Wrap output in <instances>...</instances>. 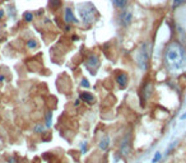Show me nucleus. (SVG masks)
<instances>
[{"mask_svg": "<svg viewBox=\"0 0 186 163\" xmlns=\"http://www.w3.org/2000/svg\"><path fill=\"white\" fill-rule=\"evenodd\" d=\"M32 18H33V14H32V13H30V12L24 13V19H26L27 22H31V21H32Z\"/></svg>", "mask_w": 186, "mask_h": 163, "instance_id": "ddd939ff", "label": "nucleus"}, {"mask_svg": "<svg viewBox=\"0 0 186 163\" xmlns=\"http://www.w3.org/2000/svg\"><path fill=\"white\" fill-rule=\"evenodd\" d=\"M180 120H186V112L181 115V116H180Z\"/></svg>", "mask_w": 186, "mask_h": 163, "instance_id": "a211bd4d", "label": "nucleus"}, {"mask_svg": "<svg viewBox=\"0 0 186 163\" xmlns=\"http://www.w3.org/2000/svg\"><path fill=\"white\" fill-rule=\"evenodd\" d=\"M113 3H115V5L117 8L124 9V8L126 7V4H127V0H113Z\"/></svg>", "mask_w": 186, "mask_h": 163, "instance_id": "9b49d317", "label": "nucleus"}, {"mask_svg": "<svg viewBox=\"0 0 186 163\" xmlns=\"http://www.w3.org/2000/svg\"><path fill=\"white\" fill-rule=\"evenodd\" d=\"M82 85H83V87H85V88H88V87H89L88 80H87V79H83V80H82Z\"/></svg>", "mask_w": 186, "mask_h": 163, "instance_id": "f3484780", "label": "nucleus"}, {"mask_svg": "<svg viewBox=\"0 0 186 163\" xmlns=\"http://www.w3.org/2000/svg\"><path fill=\"white\" fill-rule=\"evenodd\" d=\"M116 82H117V84L120 85L121 88H122V87H126V84H127V75L124 74V73L119 74L117 78H116Z\"/></svg>", "mask_w": 186, "mask_h": 163, "instance_id": "423d86ee", "label": "nucleus"}, {"mask_svg": "<svg viewBox=\"0 0 186 163\" xmlns=\"http://www.w3.org/2000/svg\"><path fill=\"white\" fill-rule=\"evenodd\" d=\"M37 46V44H36V41H33V40H31V41H28V47L30 49H35V47Z\"/></svg>", "mask_w": 186, "mask_h": 163, "instance_id": "4468645a", "label": "nucleus"}, {"mask_svg": "<svg viewBox=\"0 0 186 163\" xmlns=\"http://www.w3.org/2000/svg\"><path fill=\"white\" fill-rule=\"evenodd\" d=\"M119 21H120V24L124 27H127L130 23L133 22V12L130 9H124L119 16Z\"/></svg>", "mask_w": 186, "mask_h": 163, "instance_id": "20e7f679", "label": "nucleus"}, {"mask_svg": "<svg viewBox=\"0 0 186 163\" xmlns=\"http://www.w3.org/2000/svg\"><path fill=\"white\" fill-rule=\"evenodd\" d=\"M108 145H110V139H108V136H104V139H102L101 143H99V148H101L102 150H106Z\"/></svg>", "mask_w": 186, "mask_h": 163, "instance_id": "9d476101", "label": "nucleus"}, {"mask_svg": "<svg viewBox=\"0 0 186 163\" xmlns=\"http://www.w3.org/2000/svg\"><path fill=\"white\" fill-rule=\"evenodd\" d=\"M149 57H150V45L148 42H145V44L142 45L140 50L138 51V65L140 66V69L147 68Z\"/></svg>", "mask_w": 186, "mask_h": 163, "instance_id": "7ed1b4c3", "label": "nucleus"}, {"mask_svg": "<svg viewBox=\"0 0 186 163\" xmlns=\"http://www.w3.org/2000/svg\"><path fill=\"white\" fill-rule=\"evenodd\" d=\"M129 148H130V143H129V135H126V138L122 140V144H121L122 154H129Z\"/></svg>", "mask_w": 186, "mask_h": 163, "instance_id": "6e6552de", "label": "nucleus"}, {"mask_svg": "<svg viewBox=\"0 0 186 163\" xmlns=\"http://www.w3.org/2000/svg\"><path fill=\"white\" fill-rule=\"evenodd\" d=\"M161 157H162V154H161L159 152H157V153H156V156H154V158L152 159V163H157V162H158V161L161 159Z\"/></svg>", "mask_w": 186, "mask_h": 163, "instance_id": "f8f14e48", "label": "nucleus"}, {"mask_svg": "<svg viewBox=\"0 0 186 163\" xmlns=\"http://www.w3.org/2000/svg\"><path fill=\"white\" fill-rule=\"evenodd\" d=\"M184 1H185V0H173V5L175 7H179L180 4H182Z\"/></svg>", "mask_w": 186, "mask_h": 163, "instance_id": "dca6fc26", "label": "nucleus"}, {"mask_svg": "<svg viewBox=\"0 0 186 163\" xmlns=\"http://www.w3.org/2000/svg\"><path fill=\"white\" fill-rule=\"evenodd\" d=\"M98 65H99V61H98V57L97 56H90L89 59H88V63H87L88 68H92L94 70Z\"/></svg>", "mask_w": 186, "mask_h": 163, "instance_id": "0eeeda50", "label": "nucleus"}, {"mask_svg": "<svg viewBox=\"0 0 186 163\" xmlns=\"http://www.w3.org/2000/svg\"><path fill=\"white\" fill-rule=\"evenodd\" d=\"M51 116H52V112L47 113V122H46V126H50L51 125Z\"/></svg>", "mask_w": 186, "mask_h": 163, "instance_id": "2eb2a0df", "label": "nucleus"}, {"mask_svg": "<svg viewBox=\"0 0 186 163\" xmlns=\"http://www.w3.org/2000/svg\"><path fill=\"white\" fill-rule=\"evenodd\" d=\"M65 22L66 23H77V18H75V16L73 14V10H71L70 8H66L65 9Z\"/></svg>", "mask_w": 186, "mask_h": 163, "instance_id": "39448f33", "label": "nucleus"}, {"mask_svg": "<svg viewBox=\"0 0 186 163\" xmlns=\"http://www.w3.org/2000/svg\"><path fill=\"white\" fill-rule=\"evenodd\" d=\"M80 99H83V102H87V103H93V101H94L93 96L87 93V92H84V93L80 94Z\"/></svg>", "mask_w": 186, "mask_h": 163, "instance_id": "1a4fd4ad", "label": "nucleus"}, {"mask_svg": "<svg viewBox=\"0 0 186 163\" xmlns=\"http://www.w3.org/2000/svg\"><path fill=\"white\" fill-rule=\"evenodd\" d=\"M94 7L89 3L79 4L78 5V12L80 14V18L83 19L85 23H92L93 22V14H94Z\"/></svg>", "mask_w": 186, "mask_h": 163, "instance_id": "f03ea898", "label": "nucleus"}, {"mask_svg": "<svg viewBox=\"0 0 186 163\" xmlns=\"http://www.w3.org/2000/svg\"><path fill=\"white\" fill-rule=\"evenodd\" d=\"M165 56H166V64L168 65L171 69L177 70L184 64L185 52H184L182 46H181L179 42H172V44H170L167 46Z\"/></svg>", "mask_w": 186, "mask_h": 163, "instance_id": "f257e3e1", "label": "nucleus"}]
</instances>
